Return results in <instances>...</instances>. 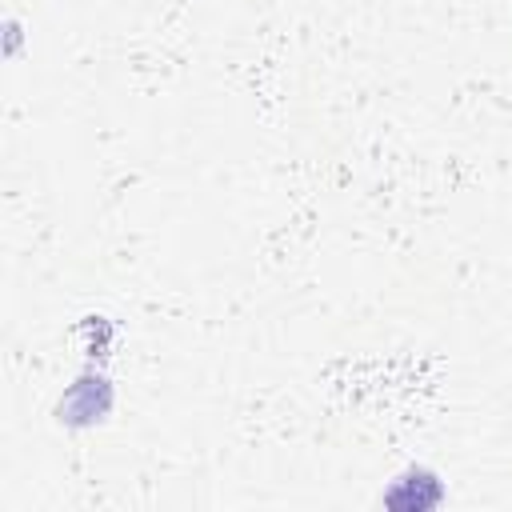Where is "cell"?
Instances as JSON below:
<instances>
[{
	"instance_id": "6da1fadb",
	"label": "cell",
	"mask_w": 512,
	"mask_h": 512,
	"mask_svg": "<svg viewBox=\"0 0 512 512\" xmlns=\"http://www.w3.org/2000/svg\"><path fill=\"white\" fill-rule=\"evenodd\" d=\"M112 408H116V388H112L108 372L96 368V364H88V368L64 388V396L56 400V420H60L64 428H96V424L108 420Z\"/></svg>"
},
{
	"instance_id": "7a4b0ae2",
	"label": "cell",
	"mask_w": 512,
	"mask_h": 512,
	"mask_svg": "<svg viewBox=\"0 0 512 512\" xmlns=\"http://www.w3.org/2000/svg\"><path fill=\"white\" fill-rule=\"evenodd\" d=\"M440 500H444V484H440V476H436L432 468H420V464L396 472L392 484L380 492V504H388V508H404V512H424V508H436Z\"/></svg>"
}]
</instances>
